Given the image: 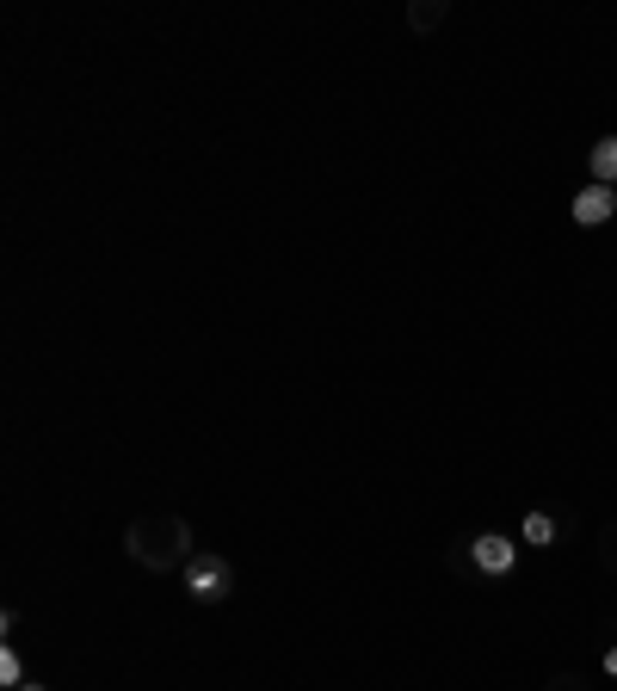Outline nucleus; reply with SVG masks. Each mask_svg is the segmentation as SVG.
<instances>
[{"mask_svg":"<svg viewBox=\"0 0 617 691\" xmlns=\"http://www.w3.org/2000/svg\"><path fill=\"white\" fill-rule=\"evenodd\" d=\"M186 543H192V525L186 519H136L130 525V556L142 562V568H186L192 556H186Z\"/></svg>","mask_w":617,"mask_h":691,"instance_id":"f257e3e1","label":"nucleus"},{"mask_svg":"<svg viewBox=\"0 0 617 691\" xmlns=\"http://www.w3.org/2000/svg\"><path fill=\"white\" fill-rule=\"evenodd\" d=\"M235 593V568L216 556V550H198L192 562H186V599H198V605H223Z\"/></svg>","mask_w":617,"mask_h":691,"instance_id":"f03ea898","label":"nucleus"},{"mask_svg":"<svg viewBox=\"0 0 617 691\" xmlns=\"http://www.w3.org/2000/svg\"><path fill=\"white\" fill-rule=\"evenodd\" d=\"M469 556H476V568H482V574H513V562H519V543H513V537H494V531H482L476 543H469Z\"/></svg>","mask_w":617,"mask_h":691,"instance_id":"7ed1b4c3","label":"nucleus"},{"mask_svg":"<svg viewBox=\"0 0 617 691\" xmlns=\"http://www.w3.org/2000/svg\"><path fill=\"white\" fill-rule=\"evenodd\" d=\"M611 210H617V192H611V186H587V192L574 198V223H587V229H593V223H611Z\"/></svg>","mask_w":617,"mask_h":691,"instance_id":"20e7f679","label":"nucleus"},{"mask_svg":"<svg viewBox=\"0 0 617 691\" xmlns=\"http://www.w3.org/2000/svg\"><path fill=\"white\" fill-rule=\"evenodd\" d=\"M617 179V136H599L593 142V186H611Z\"/></svg>","mask_w":617,"mask_h":691,"instance_id":"39448f33","label":"nucleus"},{"mask_svg":"<svg viewBox=\"0 0 617 691\" xmlns=\"http://www.w3.org/2000/svg\"><path fill=\"white\" fill-rule=\"evenodd\" d=\"M525 543H531V550L556 543V519H550V513H525Z\"/></svg>","mask_w":617,"mask_h":691,"instance_id":"423d86ee","label":"nucleus"},{"mask_svg":"<svg viewBox=\"0 0 617 691\" xmlns=\"http://www.w3.org/2000/svg\"><path fill=\"white\" fill-rule=\"evenodd\" d=\"M0 685H13V691L25 685V667H19V654H13V648H0Z\"/></svg>","mask_w":617,"mask_h":691,"instance_id":"0eeeda50","label":"nucleus"},{"mask_svg":"<svg viewBox=\"0 0 617 691\" xmlns=\"http://www.w3.org/2000/svg\"><path fill=\"white\" fill-rule=\"evenodd\" d=\"M439 19H445L439 0H432V7H414V25H420V31H426V25H439Z\"/></svg>","mask_w":617,"mask_h":691,"instance_id":"6e6552de","label":"nucleus"},{"mask_svg":"<svg viewBox=\"0 0 617 691\" xmlns=\"http://www.w3.org/2000/svg\"><path fill=\"white\" fill-rule=\"evenodd\" d=\"M605 673H611V679H617V642H611V648H605Z\"/></svg>","mask_w":617,"mask_h":691,"instance_id":"1a4fd4ad","label":"nucleus"},{"mask_svg":"<svg viewBox=\"0 0 617 691\" xmlns=\"http://www.w3.org/2000/svg\"><path fill=\"white\" fill-rule=\"evenodd\" d=\"M19 691H50V685H38V679H25V685H19Z\"/></svg>","mask_w":617,"mask_h":691,"instance_id":"9d476101","label":"nucleus"}]
</instances>
